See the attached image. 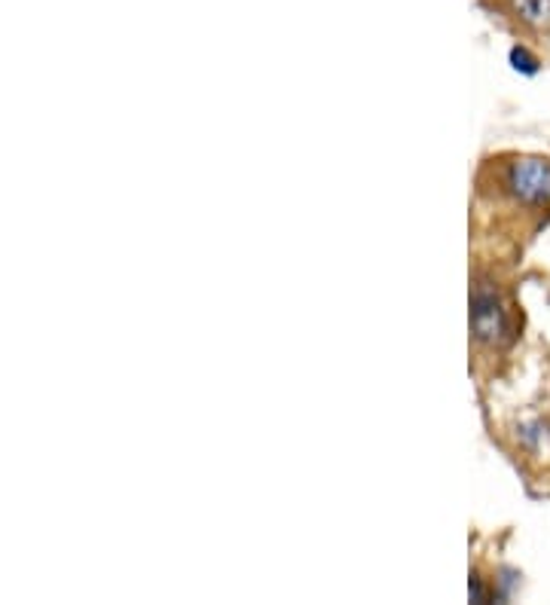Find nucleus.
Listing matches in <instances>:
<instances>
[{
    "mask_svg": "<svg viewBox=\"0 0 550 605\" xmlns=\"http://www.w3.org/2000/svg\"><path fill=\"white\" fill-rule=\"evenodd\" d=\"M478 197H493L498 205L541 212L550 209V159L541 156H498L478 178Z\"/></svg>",
    "mask_w": 550,
    "mask_h": 605,
    "instance_id": "1",
    "label": "nucleus"
},
{
    "mask_svg": "<svg viewBox=\"0 0 550 605\" xmlns=\"http://www.w3.org/2000/svg\"><path fill=\"white\" fill-rule=\"evenodd\" d=\"M517 327H520L517 306L498 272L478 269L471 284V339L480 361L508 352L517 339Z\"/></svg>",
    "mask_w": 550,
    "mask_h": 605,
    "instance_id": "2",
    "label": "nucleus"
},
{
    "mask_svg": "<svg viewBox=\"0 0 550 605\" xmlns=\"http://www.w3.org/2000/svg\"><path fill=\"white\" fill-rule=\"evenodd\" d=\"M508 10L523 29L550 34V0H508Z\"/></svg>",
    "mask_w": 550,
    "mask_h": 605,
    "instance_id": "3",
    "label": "nucleus"
},
{
    "mask_svg": "<svg viewBox=\"0 0 550 605\" xmlns=\"http://www.w3.org/2000/svg\"><path fill=\"white\" fill-rule=\"evenodd\" d=\"M510 61H514V68L523 74H536L538 65H541V61H538L526 46H514V49H510Z\"/></svg>",
    "mask_w": 550,
    "mask_h": 605,
    "instance_id": "4",
    "label": "nucleus"
}]
</instances>
